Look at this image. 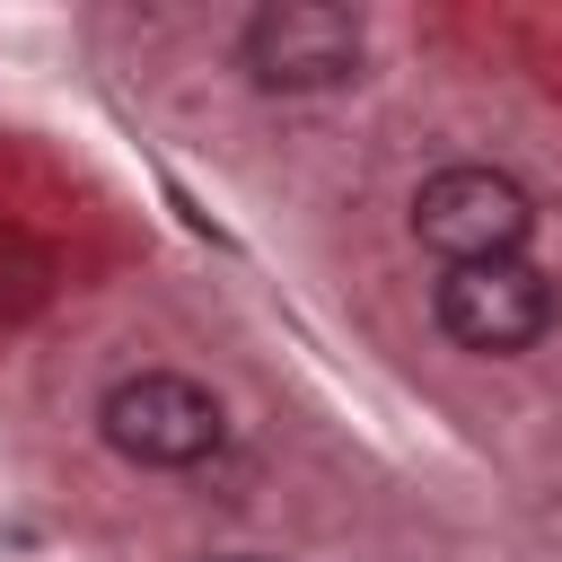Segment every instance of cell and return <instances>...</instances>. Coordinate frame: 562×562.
I'll return each mask as SVG.
<instances>
[{"mask_svg": "<svg viewBox=\"0 0 562 562\" xmlns=\"http://www.w3.org/2000/svg\"><path fill=\"white\" fill-rule=\"evenodd\" d=\"M360 53H369V26L342 0H263L237 35L246 79L272 97H325V88L360 79Z\"/></svg>", "mask_w": 562, "mask_h": 562, "instance_id": "6da1fadb", "label": "cell"}, {"mask_svg": "<svg viewBox=\"0 0 562 562\" xmlns=\"http://www.w3.org/2000/svg\"><path fill=\"white\" fill-rule=\"evenodd\" d=\"M97 430H105L114 457L158 465V474H184V465L220 457L228 413H220V395H211L202 378H184V369H140V378H114V386H105Z\"/></svg>", "mask_w": 562, "mask_h": 562, "instance_id": "7a4b0ae2", "label": "cell"}, {"mask_svg": "<svg viewBox=\"0 0 562 562\" xmlns=\"http://www.w3.org/2000/svg\"><path fill=\"white\" fill-rule=\"evenodd\" d=\"M413 237L457 272V263H509L536 237V193L501 167H439L413 193Z\"/></svg>", "mask_w": 562, "mask_h": 562, "instance_id": "3957f363", "label": "cell"}, {"mask_svg": "<svg viewBox=\"0 0 562 562\" xmlns=\"http://www.w3.org/2000/svg\"><path fill=\"white\" fill-rule=\"evenodd\" d=\"M553 316H562V290H553L527 255L439 272V325H448V342H465V351H483V360H509V351L544 342Z\"/></svg>", "mask_w": 562, "mask_h": 562, "instance_id": "277c9868", "label": "cell"}, {"mask_svg": "<svg viewBox=\"0 0 562 562\" xmlns=\"http://www.w3.org/2000/svg\"><path fill=\"white\" fill-rule=\"evenodd\" d=\"M44 299V255L18 237V228H0V307L18 316V307H35Z\"/></svg>", "mask_w": 562, "mask_h": 562, "instance_id": "5b68a950", "label": "cell"}, {"mask_svg": "<svg viewBox=\"0 0 562 562\" xmlns=\"http://www.w3.org/2000/svg\"><path fill=\"white\" fill-rule=\"evenodd\" d=\"M228 562H263V553H228Z\"/></svg>", "mask_w": 562, "mask_h": 562, "instance_id": "8992f818", "label": "cell"}]
</instances>
